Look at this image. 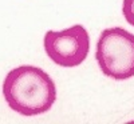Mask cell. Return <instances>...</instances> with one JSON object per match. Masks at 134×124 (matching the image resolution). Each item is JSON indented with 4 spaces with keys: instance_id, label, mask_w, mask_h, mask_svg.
I'll return each instance as SVG.
<instances>
[{
    "instance_id": "cell-1",
    "label": "cell",
    "mask_w": 134,
    "mask_h": 124,
    "mask_svg": "<svg viewBox=\"0 0 134 124\" xmlns=\"http://www.w3.org/2000/svg\"><path fill=\"white\" fill-rule=\"evenodd\" d=\"M2 89L8 107L23 116L46 114L57 101L55 82L46 71L35 65H20L11 70Z\"/></svg>"
},
{
    "instance_id": "cell-2",
    "label": "cell",
    "mask_w": 134,
    "mask_h": 124,
    "mask_svg": "<svg viewBox=\"0 0 134 124\" xmlns=\"http://www.w3.org/2000/svg\"><path fill=\"white\" fill-rule=\"evenodd\" d=\"M95 60L102 73L114 80L134 76V33L122 27H111L100 32L97 41Z\"/></svg>"
},
{
    "instance_id": "cell-3",
    "label": "cell",
    "mask_w": 134,
    "mask_h": 124,
    "mask_svg": "<svg viewBox=\"0 0 134 124\" xmlns=\"http://www.w3.org/2000/svg\"><path fill=\"white\" fill-rule=\"evenodd\" d=\"M44 51L59 67L74 68L81 65L90 51V36L82 24L62 31H47L43 39Z\"/></svg>"
},
{
    "instance_id": "cell-4",
    "label": "cell",
    "mask_w": 134,
    "mask_h": 124,
    "mask_svg": "<svg viewBox=\"0 0 134 124\" xmlns=\"http://www.w3.org/2000/svg\"><path fill=\"white\" fill-rule=\"evenodd\" d=\"M122 15L127 23L134 27V0H124L122 2Z\"/></svg>"
}]
</instances>
